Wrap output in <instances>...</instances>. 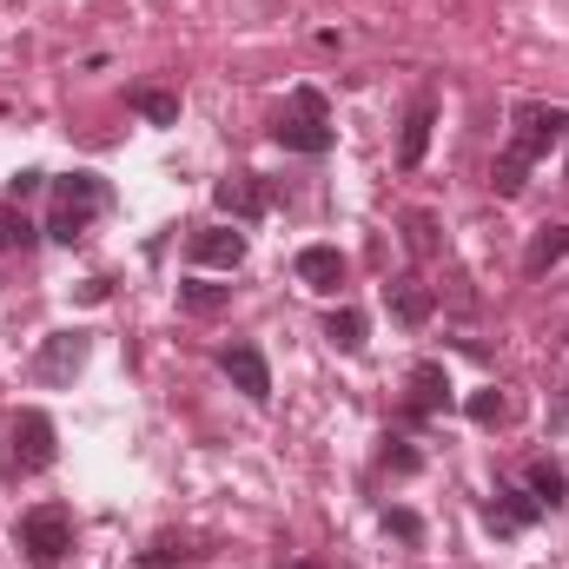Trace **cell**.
<instances>
[{
	"label": "cell",
	"mask_w": 569,
	"mask_h": 569,
	"mask_svg": "<svg viewBox=\"0 0 569 569\" xmlns=\"http://www.w3.org/2000/svg\"><path fill=\"white\" fill-rule=\"evenodd\" d=\"M530 497H536V504H549V510L569 497V477H562V463H530Z\"/></svg>",
	"instance_id": "20"
},
{
	"label": "cell",
	"mask_w": 569,
	"mask_h": 569,
	"mask_svg": "<svg viewBox=\"0 0 569 569\" xmlns=\"http://www.w3.org/2000/svg\"><path fill=\"white\" fill-rule=\"evenodd\" d=\"M569 259V225H543L536 238H530V252H523V272L530 279H543L549 265H562Z\"/></svg>",
	"instance_id": "14"
},
{
	"label": "cell",
	"mask_w": 569,
	"mask_h": 569,
	"mask_svg": "<svg viewBox=\"0 0 569 569\" xmlns=\"http://www.w3.org/2000/svg\"><path fill=\"white\" fill-rule=\"evenodd\" d=\"M298 279H305L311 292H338V285H345V252H338V246H305V252H298Z\"/></svg>",
	"instance_id": "11"
},
{
	"label": "cell",
	"mask_w": 569,
	"mask_h": 569,
	"mask_svg": "<svg viewBox=\"0 0 569 569\" xmlns=\"http://www.w3.org/2000/svg\"><path fill=\"white\" fill-rule=\"evenodd\" d=\"M543 517V504L530 497V491H497V504L483 510V523H491L497 536H510V530H523V523H536Z\"/></svg>",
	"instance_id": "12"
},
{
	"label": "cell",
	"mask_w": 569,
	"mask_h": 569,
	"mask_svg": "<svg viewBox=\"0 0 569 569\" xmlns=\"http://www.w3.org/2000/svg\"><path fill=\"white\" fill-rule=\"evenodd\" d=\"M21 549H27L34 569H53V562L73 549V510H66V504H34V510L21 517Z\"/></svg>",
	"instance_id": "2"
},
{
	"label": "cell",
	"mask_w": 569,
	"mask_h": 569,
	"mask_svg": "<svg viewBox=\"0 0 569 569\" xmlns=\"http://www.w3.org/2000/svg\"><path fill=\"white\" fill-rule=\"evenodd\" d=\"M219 206L232 212V219H265V206H272V193L259 186V173H238V180H219Z\"/></svg>",
	"instance_id": "8"
},
{
	"label": "cell",
	"mask_w": 569,
	"mask_h": 569,
	"mask_svg": "<svg viewBox=\"0 0 569 569\" xmlns=\"http://www.w3.org/2000/svg\"><path fill=\"white\" fill-rule=\"evenodd\" d=\"M40 186H47V173H34V166H27V173H14V180H8V199L21 206V199H34Z\"/></svg>",
	"instance_id": "27"
},
{
	"label": "cell",
	"mask_w": 569,
	"mask_h": 569,
	"mask_svg": "<svg viewBox=\"0 0 569 569\" xmlns=\"http://www.w3.org/2000/svg\"><path fill=\"white\" fill-rule=\"evenodd\" d=\"M186 556H199L186 536H152V543L139 549V562H146V569H173V562H186Z\"/></svg>",
	"instance_id": "22"
},
{
	"label": "cell",
	"mask_w": 569,
	"mask_h": 569,
	"mask_svg": "<svg viewBox=\"0 0 569 569\" xmlns=\"http://www.w3.org/2000/svg\"><path fill=\"white\" fill-rule=\"evenodd\" d=\"M87 358H94V338H87V332H53V338H40V351H34V378H40V384H73L79 371H87Z\"/></svg>",
	"instance_id": "4"
},
{
	"label": "cell",
	"mask_w": 569,
	"mask_h": 569,
	"mask_svg": "<svg viewBox=\"0 0 569 569\" xmlns=\"http://www.w3.org/2000/svg\"><path fill=\"white\" fill-rule=\"evenodd\" d=\"M292 113H298V120H324V94H318V87H298V94H292Z\"/></svg>",
	"instance_id": "26"
},
{
	"label": "cell",
	"mask_w": 569,
	"mask_h": 569,
	"mask_svg": "<svg viewBox=\"0 0 569 569\" xmlns=\"http://www.w3.org/2000/svg\"><path fill=\"white\" fill-rule=\"evenodd\" d=\"M193 259H199V265H219V272L246 265V232H232V225H212V232H199V238H193Z\"/></svg>",
	"instance_id": "7"
},
{
	"label": "cell",
	"mask_w": 569,
	"mask_h": 569,
	"mask_svg": "<svg viewBox=\"0 0 569 569\" xmlns=\"http://www.w3.org/2000/svg\"><path fill=\"white\" fill-rule=\"evenodd\" d=\"M126 107H133L146 126H180V94H166V87H133Z\"/></svg>",
	"instance_id": "15"
},
{
	"label": "cell",
	"mask_w": 569,
	"mask_h": 569,
	"mask_svg": "<svg viewBox=\"0 0 569 569\" xmlns=\"http://www.w3.org/2000/svg\"><path fill=\"white\" fill-rule=\"evenodd\" d=\"M225 378L246 391L252 404L272 397V371H265V351H259V345H232V351H225Z\"/></svg>",
	"instance_id": "6"
},
{
	"label": "cell",
	"mask_w": 569,
	"mask_h": 569,
	"mask_svg": "<svg viewBox=\"0 0 569 569\" xmlns=\"http://www.w3.org/2000/svg\"><path fill=\"white\" fill-rule=\"evenodd\" d=\"M384 305H391L397 324H424V318L437 311V298H431L424 279H391V285H384Z\"/></svg>",
	"instance_id": "9"
},
{
	"label": "cell",
	"mask_w": 569,
	"mask_h": 569,
	"mask_svg": "<svg viewBox=\"0 0 569 569\" xmlns=\"http://www.w3.org/2000/svg\"><path fill=\"white\" fill-rule=\"evenodd\" d=\"M279 569H318L311 556H279Z\"/></svg>",
	"instance_id": "29"
},
{
	"label": "cell",
	"mask_w": 569,
	"mask_h": 569,
	"mask_svg": "<svg viewBox=\"0 0 569 569\" xmlns=\"http://www.w3.org/2000/svg\"><path fill=\"white\" fill-rule=\"evenodd\" d=\"M100 212H107V180H100V173H66V180H53V219H47V238L73 246V238L87 232Z\"/></svg>",
	"instance_id": "1"
},
{
	"label": "cell",
	"mask_w": 569,
	"mask_h": 569,
	"mask_svg": "<svg viewBox=\"0 0 569 569\" xmlns=\"http://www.w3.org/2000/svg\"><path fill=\"white\" fill-rule=\"evenodd\" d=\"M431 126H437V107L418 100L411 120H404V139H397V166H404V173H418V166H424V152H431Z\"/></svg>",
	"instance_id": "10"
},
{
	"label": "cell",
	"mask_w": 569,
	"mask_h": 569,
	"mask_svg": "<svg viewBox=\"0 0 569 569\" xmlns=\"http://www.w3.org/2000/svg\"><path fill=\"white\" fill-rule=\"evenodd\" d=\"M504 411H510L504 391H477V397H470V418H477V424H504Z\"/></svg>",
	"instance_id": "23"
},
{
	"label": "cell",
	"mask_w": 569,
	"mask_h": 569,
	"mask_svg": "<svg viewBox=\"0 0 569 569\" xmlns=\"http://www.w3.org/2000/svg\"><path fill=\"white\" fill-rule=\"evenodd\" d=\"M180 305H186L193 318H219V311L232 305V285H206V279H186V285H180Z\"/></svg>",
	"instance_id": "17"
},
{
	"label": "cell",
	"mask_w": 569,
	"mask_h": 569,
	"mask_svg": "<svg viewBox=\"0 0 569 569\" xmlns=\"http://www.w3.org/2000/svg\"><path fill=\"white\" fill-rule=\"evenodd\" d=\"M510 120H517V126H510V152H523L530 166L569 139V113H556V107H543V100H523Z\"/></svg>",
	"instance_id": "3"
},
{
	"label": "cell",
	"mask_w": 569,
	"mask_h": 569,
	"mask_svg": "<svg viewBox=\"0 0 569 569\" xmlns=\"http://www.w3.org/2000/svg\"><path fill=\"white\" fill-rule=\"evenodd\" d=\"M411 411H450V378H444V364H418V371H411Z\"/></svg>",
	"instance_id": "16"
},
{
	"label": "cell",
	"mask_w": 569,
	"mask_h": 569,
	"mask_svg": "<svg viewBox=\"0 0 569 569\" xmlns=\"http://www.w3.org/2000/svg\"><path fill=\"white\" fill-rule=\"evenodd\" d=\"M53 457H60L53 418H47V411H21V418H14V463H21V470H47Z\"/></svg>",
	"instance_id": "5"
},
{
	"label": "cell",
	"mask_w": 569,
	"mask_h": 569,
	"mask_svg": "<svg viewBox=\"0 0 569 569\" xmlns=\"http://www.w3.org/2000/svg\"><path fill=\"white\" fill-rule=\"evenodd\" d=\"M404 225H411V252H424V259H431V252H437V219H431V212H411Z\"/></svg>",
	"instance_id": "24"
},
{
	"label": "cell",
	"mask_w": 569,
	"mask_h": 569,
	"mask_svg": "<svg viewBox=\"0 0 569 569\" xmlns=\"http://www.w3.org/2000/svg\"><path fill=\"white\" fill-rule=\"evenodd\" d=\"M384 463H391V470H418V450L404 444V437H391V444H384Z\"/></svg>",
	"instance_id": "28"
},
{
	"label": "cell",
	"mask_w": 569,
	"mask_h": 569,
	"mask_svg": "<svg viewBox=\"0 0 569 569\" xmlns=\"http://www.w3.org/2000/svg\"><path fill=\"white\" fill-rule=\"evenodd\" d=\"M34 238H40V225H27V212L0 206V252H27Z\"/></svg>",
	"instance_id": "21"
},
{
	"label": "cell",
	"mask_w": 569,
	"mask_h": 569,
	"mask_svg": "<svg viewBox=\"0 0 569 569\" xmlns=\"http://www.w3.org/2000/svg\"><path fill=\"white\" fill-rule=\"evenodd\" d=\"M523 180H530V159L504 146V152H497V166H491V186H497V199H517V193H523Z\"/></svg>",
	"instance_id": "18"
},
{
	"label": "cell",
	"mask_w": 569,
	"mask_h": 569,
	"mask_svg": "<svg viewBox=\"0 0 569 569\" xmlns=\"http://www.w3.org/2000/svg\"><path fill=\"white\" fill-rule=\"evenodd\" d=\"M324 338H332L338 351H364V318H358L351 305H338L332 318H324Z\"/></svg>",
	"instance_id": "19"
},
{
	"label": "cell",
	"mask_w": 569,
	"mask_h": 569,
	"mask_svg": "<svg viewBox=\"0 0 569 569\" xmlns=\"http://www.w3.org/2000/svg\"><path fill=\"white\" fill-rule=\"evenodd\" d=\"M272 139H279L285 152H311V159H318V152H332V126H324V120H298V113L279 120Z\"/></svg>",
	"instance_id": "13"
},
{
	"label": "cell",
	"mask_w": 569,
	"mask_h": 569,
	"mask_svg": "<svg viewBox=\"0 0 569 569\" xmlns=\"http://www.w3.org/2000/svg\"><path fill=\"white\" fill-rule=\"evenodd\" d=\"M384 530L404 536V543H418V536H424V517H418V510H384Z\"/></svg>",
	"instance_id": "25"
}]
</instances>
